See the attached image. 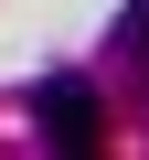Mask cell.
<instances>
[{"instance_id": "obj_1", "label": "cell", "mask_w": 149, "mask_h": 160, "mask_svg": "<svg viewBox=\"0 0 149 160\" xmlns=\"http://www.w3.org/2000/svg\"><path fill=\"white\" fill-rule=\"evenodd\" d=\"M32 128H43V149H64V160H96V149H107V107H96L85 75H53V86L32 96Z\"/></svg>"}, {"instance_id": "obj_2", "label": "cell", "mask_w": 149, "mask_h": 160, "mask_svg": "<svg viewBox=\"0 0 149 160\" xmlns=\"http://www.w3.org/2000/svg\"><path fill=\"white\" fill-rule=\"evenodd\" d=\"M117 53L149 75V0H128V11H117Z\"/></svg>"}]
</instances>
